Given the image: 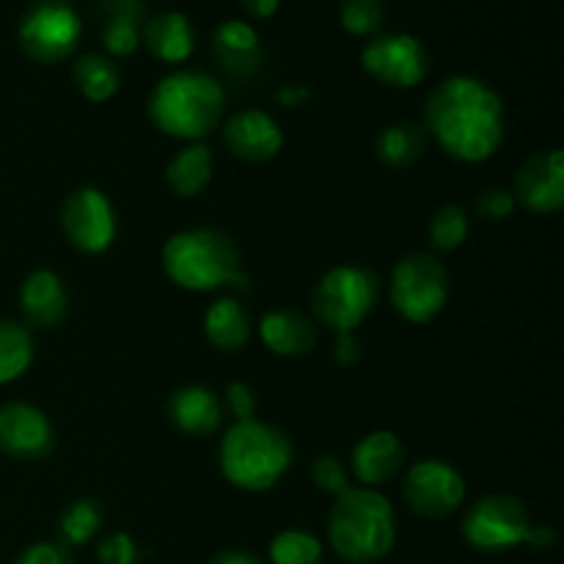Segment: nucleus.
<instances>
[{"mask_svg": "<svg viewBox=\"0 0 564 564\" xmlns=\"http://www.w3.org/2000/svg\"><path fill=\"white\" fill-rule=\"evenodd\" d=\"M402 463H405V446L389 430H375V433L364 435L350 457L352 474L361 482V488L372 490L394 479Z\"/></svg>", "mask_w": 564, "mask_h": 564, "instance_id": "f3484780", "label": "nucleus"}, {"mask_svg": "<svg viewBox=\"0 0 564 564\" xmlns=\"http://www.w3.org/2000/svg\"><path fill=\"white\" fill-rule=\"evenodd\" d=\"M361 66L383 86L411 88L427 77L430 55L411 33H378L364 47Z\"/></svg>", "mask_w": 564, "mask_h": 564, "instance_id": "9d476101", "label": "nucleus"}, {"mask_svg": "<svg viewBox=\"0 0 564 564\" xmlns=\"http://www.w3.org/2000/svg\"><path fill=\"white\" fill-rule=\"evenodd\" d=\"M147 110L163 135L193 143L207 138L220 124L226 91L207 72L180 69L160 77L149 94Z\"/></svg>", "mask_w": 564, "mask_h": 564, "instance_id": "f03ea898", "label": "nucleus"}, {"mask_svg": "<svg viewBox=\"0 0 564 564\" xmlns=\"http://www.w3.org/2000/svg\"><path fill=\"white\" fill-rule=\"evenodd\" d=\"M72 80L83 97L91 99V102H105L119 91L121 69L110 55L86 53L72 66Z\"/></svg>", "mask_w": 564, "mask_h": 564, "instance_id": "a878e982", "label": "nucleus"}, {"mask_svg": "<svg viewBox=\"0 0 564 564\" xmlns=\"http://www.w3.org/2000/svg\"><path fill=\"white\" fill-rule=\"evenodd\" d=\"M386 20L383 0H341L339 22L352 36H378Z\"/></svg>", "mask_w": 564, "mask_h": 564, "instance_id": "7c9ffc66", "label": "nucleus"}, {"mask_svg": "<svg viewBox=\"0 0 564 564\" xmlns=\"http://www.w3.org/2000/svg\"><path fill=\"white\" fill-rule=\"evenodd\" d=\"M270 562L273 564H323V543L312 532L286 529L270 540Z\"/></svg>", "mask_w": 564, "mask_h": 564, "instance_id": "c85d7f7f", "label": "nucleus"}, {"mask_svg": "<svg viewBox=\"0 0 564 564\" xmlns=\"http://www.w3.org/2000/svg\"><path fill=\"white\" fill-rule=\"evenodd\" d=\"M83 36L80 14L69 0H36L22 14L17 39L28 58L39 64H58L77 50Z\"/></svg>", "mask_w": 564, "mask_h": 564, "instance_id": "6e6552de", "label": "nucleus"}, {"mask_svg": "<svg viewBox=\"0 0 564 564\" xmlns=\"http://www.w3.org/2000/svg\"><path fill=\"white\" fill-rule=\"evenodd\" d=\"M306 97H308V91L301 86H286L279 91V102L286 105V108H295V105H301Z\"/></svg>", "mask_w": 564, "mask_h": 564, "instance_id": "a19ab883", "label": "nucleus"}, {"mask_svg": "<svg viewBox=\"0 0 564 564\" xmlns=\"http://www.w3.org/2000/svg\"><path fill=\"white\" fill-rule=\"evenodd\" d=\"M105 523V510L97 499H75L58 516V543L66 549L86 545Z\"/></svg>", "mask_w": 564, "mask_h": 564, "instance_id": "bb28decb", "label": "nucleus"}, {"mask_svg": "<svg viewBox=\"0 0 564 564\" xmlns=\"http://www.w3.org/2000/svg\"><path fill=\"white\" fill-rule=\"evenodd\" d=\"M220 471L235 488L248 494L270 490L292 463V441L268 422H235L220 441Z\"/></svg>", "mask_w": 564, "mask_h": 564, "instance_id": "39448f33", "label": "nucleus"}, {"mask_svg": "<svg viewBox=\"0 0 564 564\" xmlns=\"http://www.w3.org/2000/svg\"><path fill=\"white\" fill-rule=\"evenodd\" d=\"M529 510L518 496L490 494L471 505V510L463 518V538L479 551H507L527 543Z\"/></svg>", "mask_w": 564, "mask_h": 564, "instance_id": "1a4fd4ad", "label": "nucleus"}, {"mask_svg": "<svg viewBox=\"0 0 564 564\" xmlns=\"http://www.w3.org/2000/svg\"><path fill=\"white\" fill-rule=\"evenodd\" d=\"M328 540L336 554L350 564L383 560L397 540L394 507L372 488H347L336 496L330 510Z\"/></svg>", "mask_w": 564, "mask_h": 564, "instance_id": "20e7f679", "label": "nucleus"}, {"mask_svg": "<svg viewBox=\"0 0 564 564\" xmlns=\"http://www.w3.org/2000/svg\"><path fill=\"white\" fill-rule=\"evenodd\" d=\"M402 496H405L408 507L416 516L441 521V518H449L463 505L466 482H463L460 471L455 466L427 457V460L413 463L411 471L405 474Z\"/></svg>", "mask_w": 564, "mask_h": 564, "instance_id": "9b49d317", "label": "nucleus"}, {"mask_svg": "<svg viewBox=\"0 0 564 564\" xmlns=\"http://www.w3.org/2000/svg\"><path fill=\"white\" fill-rule=\"evenodd\" d=\"M141 42L147 44V50L158 61L182 64L196 50V31H193V22L185 14L163 11V14H154L141 28Z\"/></svg>", "mask_w": 564, "mask_h": 564, "instance_id": "412c9836", "label": "nucleus"}, {"mask_svg": "<svg viewBox=\"0 0 564 564\" xmlns=\"http://www.w3.org/2000/svg\"><path fill=\"white\" fill-rule=\"evenodd\" d=\"M259 336L270 352L284 358L308 356L317 347V323L297 308H273L259 323Z\"/></svg>", "mask_w": 564, "mask_h": 564, "instance_id": "6ab92c4d", "label": "nucleus"}, {"mask_svg": "<svg viewBox=\"0 0 564 564\" xmlns=\"http://www.w3.org/2000/svg\"><path fill=\"white\" fill-rule=\"evenodd\" d=\"M226 405L235 413L237 422H248L257 413V394L248 383H229L226 389Z\"/></svg>", "mask_w": 564, "mask_h": 564, "instance_id": "c9c22d12", "label": "nucleus"}, {"mask_svg": "<svg viewBox=\"0 0 564 564\" xmlns=\"http://www.w3.org/2000/svg\"><path fill=\"white\" fill-rule=\"evenodd\" d=\"M334 358L336 364H341V367H356V364L364 358L361 341H358L352 334H336Z\"/></svg>", "mask_w": 564, "mask_h": 564, "instance_id": "e433bc0d", "label": "nucleus"}, {"mask_svg": "<svg viewBox=\"0 0 564 564\" xmlns=\"http://www.w3.org/2000/svg\"><path fill=\"white\" fill-rule=\"evenodd\" d=\"M215 160L204 143H191L180 149L165 165V182L180 198H193L209 185L213 180Z\"/></svg>", "mask_w": 564, "mask_h": 564, "instance_id": "b1692460", "label": "nucleus"}, {"mask_svg": "<svg viewBox=\"0 0 564 564\" xmlns=\"http://www.w3.org/2000/svg\"><path fill=\"white\" fill-rule=\"evenodd\" d=\"M14 564H75V560H72L66 545L36 543V545H28V549L17 556Z\"/></svg>", "mask_w": 564, "mask_h": 564, "instance_id": "f704fd0d", "label": "nucleus"}, {"mask_svg": "<svg viewBox=\"0 0 564 564\" xmlns=\"http://www.w3.org/2000/svg\"><path fill=\"white\" fill-rule=\"evenodd\" d=\"M380 297V281L361 264L330 268L312 292L314 317L336 334H352L372 314Z\"/></svg>", "mask_w": 564, "mask_h": 564, "instance_id": "423d86ee", "label": "nucleus"}, {"mask_svg": "<svg viewBox=\"0 0 564 564\" xmlns=\"http://www.w3.org/2000/svg\"><path fill=\"white\" fill-rule=\"evenodd\" d=\"M33 361V336L14 319H0V386L22 378Z\"/></svg>", "mask_w": 564, "mask_h": 564, "instance_id": "cd10ccee", "label": "nucleus"}, {"mask_svg": "<svg viewBox=\"0 0 564 564\" xmlns=\"http://www.w3.org/2000/svg\"><path fill=\"white\" fill-rule=\"evenodd\" d=\"M209 50H213L215 61L237 77L253 75L262 64V42H259L257 31L242 20L220 22L209 39Z\"/></svg>", "mask_w": 564, "mask_h": 564, "instance_id": "aec40b11", "label": "nucleus"}, {"mask_svg": "<svg viewBox=\"0 0 564 564\" xmlns=\"http://www.w3.org/2000/svg\"><path fill=\"white\" fill-rule=\"evenodd\" d=\"M424 149H427V132L413 121H397V124L386 127L375 143V154L389 169H408V165L419 163Z\"/></svg>", "mask_w": 564, "mask_h": 564, "instance_id": "393cba45", "label": "nucleus"}, {"mask_svg": "<svg viewBox=\"0 0 564 564\" xmlns=\"http://www.w3.org/2000/svg\"><path fill=\"white\" fill-rule=\"evenodd\" d=\"M165 416L182 435L207 438L224 422V405L218 394L204 386H182L165 402Z\"/></svg>", "mask_w": 564, "mask_h": 564, "instance_id": "a211bd4d", "label": "nucleus"}, {"mask_svg": "<svg viewBox=\"0 0 564 564\" xmlns=\"http://www.w3.org/2000/svg\"><path fill=\"white\" fill-rule=\"evenodd\" d=\"M240 3L251 17H257V20H268V17H273L275 11H279L281 0H240Z\"/></svg>", "mask_w": 564, "mask_h": 564, "instance_id": "58836bf2", "label": "nucleus"}, {"mask_svg": "<svg viewBox=\"0 0 564 564\" xmlns=\"http://www.w3.org/2000/svg\"><path fill=\"white\" fill-rule=\"evenodd\" d=\"M209 564H264L257 554H248V551L240 549H226L220 554H215Z\"/></svg>", "mask_w": 564, "mask_h": 564, "instance_id": "4c0bfd02", "label": "nucleus"}, {"mask_svg": "<svg viewBox=\"0 0 564 564\" xmlns=\"http://www.w3.org/2000/svg\"><path fill=\"white\" fill-rule=\"evenodd\" d=\"M97 560L102 564H138L141 551H138L135 540L124 532L108 534L102 543L97 545Z\"/></svg>", "mask_w": 564, "mask_h": 564, "instance_id": "72a5a7b5", "label": "nucleus"}, {"mask_svg": "<svg viewBox=\"0 0 564 564\" xmlns=\"http://www.w3.org/2000/svg\"><path fill=\"white\" fill-rule=\"evenodd\" d=\"M141 0H105L102 47L110 55L127 58L141 47Z\"/></svg>", "mask_w": 564, "mask_h": 564, "instance_id": "5701e85b", "label": "nucleus"}, {"mask_svg": "<svg viewBox=\"0 0 564 564\" xmlns=\"http://www.w3.org/2000/svg\"><path fill=\"white\" fill-rule=\"evenodd\" d=\"M312 482L317 485L323 494H345L350 488V474H347L345 463L336 455H319L312 463Z\"/></svg>", "mask_w": 564, "mask_h": 564, "instance_id": "2f4dec72", "label": "nucleus"}, {"mask_svg": "<svg viewBox=\"0 0 564 564\" xmlns=\"http://www.w3.org/2000/svg\"><path fill=\"white\" fill-rule=\"evenodd\" d=\"M163 270L187 292H213L220 286L248 290V275L240 270L235 240L213 226L171 235L163 246Z\"/></svg>", "mask_w": 564, "mask_h": 564, "instance_id": "7ed1b4c3", "label": "nucleus"}, {"mask_svg": "<svg viewBox=\"0 0 564 564\" xmlns=\"http://www.w3.org/2000/svg\"><path fill=\"white\" fill-rule=\"evenodd\" d=\"M516 207H518L516 198H512V193L507 191V187H485V191L477 196V204H474L479 218L488 220V224L507 220L512 213H516Z\"/></svg>", "mask_w": 564, "mask_h": 564, "instance_id": "473e14b6", "label": "nucleus"}, {"mask_svg": "<svg viewBox=\"0 0 564 564\" xmlns=\"http://www.w3.org/2000/svg\"><path fill=\"white\" fill-rule=\"evenodd\" d=\"M391 306L413 325H424L444 312L449 301V273L444 262L427 251H413L397 262L391 273Z\"/></svg>", "mask_w": 564, "mask_h": 564, "instance_id": "0eeeda50", "label": "nucleus"}, {"mask_svg": "<svg viewBox=\"0 0 564 564\" xmlns=\"http://www.w3.org/2000/svg\"><path fill=\"white\" fill-rule=\"evenodd\" d=\"M20 308L28 328L50 330L64 323L69 312V292H66L64 279L53 270H33L20 290Z\"/></svg>", "mask_w": 564, "mask_h": 564, "instance_id": "dca6fc26", "label": "nucleus"}, {"mask_svg": "<svg viewBox=\"0 0 564 564\" xmlns=\"http://www.w3.org/2000/svg\"><path fill=\"white\" fill-rule=\"evenodd\" d=\"M424 132H430L449 158L482 163L494 158L505 141V105L479 77H446L424 102Z\"/></svg>", "mask_w": 564, "mask_h": 564, "instance_id": "f257e3e1", "label": "nucleus"}, {"mask_svg": "<svg viewBox=\"0 0 564 564\" xmlns=\"http://www.w3.org/2000/svg\"><path fill=\"white\" fill-rule=\"evenodd\" d=\"M468 229H471V224H468L466 209L457 207V204H444V207H438L433 213L427 231L430 242L438 251H455V248H460L466 242Z\"/></svg>", "mask_w": 564, "mask_h": 564, "instance_id": "c756f323", "label": "nucleus"}, {"mask_svg": "<svg viewBox=\"0 0 564 564\" xmlns=\"http://www.w3.org/2000/svg\"><path fill=\"white\" fill-rule=\"evenodd\" d=\"M224 143L242 163H268L284 147V132L273 116L248 108L226 119Z\"/></svg>", "mask_w": 564, "mask_h": 564, "instance_id": "2eb2a0df", "label": "nucleus"}, {"mask_svg": "<svg viewBox=\"0 0 564 564\" xmlns=\"http://www.w3.org/2000/svg\"><path fill=\"white\" fill-rule=\"evenodd\" d=\"M55 446L53 422L28 402L0 405V452L14 460H44Z\"/></svg>", "mask_w": 564, "mask_h": 564, "instance_id": "4468645a", "label": "nucleus"}, {"mask_svg": "<svg viewBox=\"0 0 564 564\" xmlns=\"http://www.w3.org/2000/svg\"><path fill=\"white\" fill-rule=\"evenodd\" d=\"M554 540H556V534L551 527H532L529 529L527 543L532 545V549H551V545H554Z\"/></svg>", "mask_w": 564, "mask_h": 564, "instance_id": "ea45409f", "label": "nucleus"}, {"mask_svg": "<svg viewBox=\"0 0 564 564\" xmlns=\"http://www.w3.org/2000/svg\"><path fill=\"white\" fill-rule=\"evenodd\" d=\"M204 336L220 352H240L251 339V317L237 297H218L204 312Z\"/></svg>", "mask_w": 564, "mask_h": 564, "instance_id": "4be33fe9", "label": "nucleus"}, {"mask_svg": "<svg viewBox=\"0 0 564 564\" xmlns=\"http://www.w3.org/2000/svg\"><path fill=\"white\" fill-rule=\"evenodd\" d=\"M61 229L77 251H108L116 240L113 204L97 187H77L61 204Z\"/></svg>", "mask_w": 564, "mask_h": 564, "instance_id": "f8f14e48", "label": "nucleus"}, {"mask_svg": "<svg viewBox=\"0 0 564 564\" xmlns=\"http://www.w3.org/2000/svg\"><path fill=\"white\" fill-rule=\"evenodd\" d=\"M510 193L529 213L554 215L564 204V154L560 149H545L523 160Z\"/></svg>", "mask_w": 564, "mask_h": 564, "instance_id": "ddd939ff", "label": "nucleus"}]
</instances>
